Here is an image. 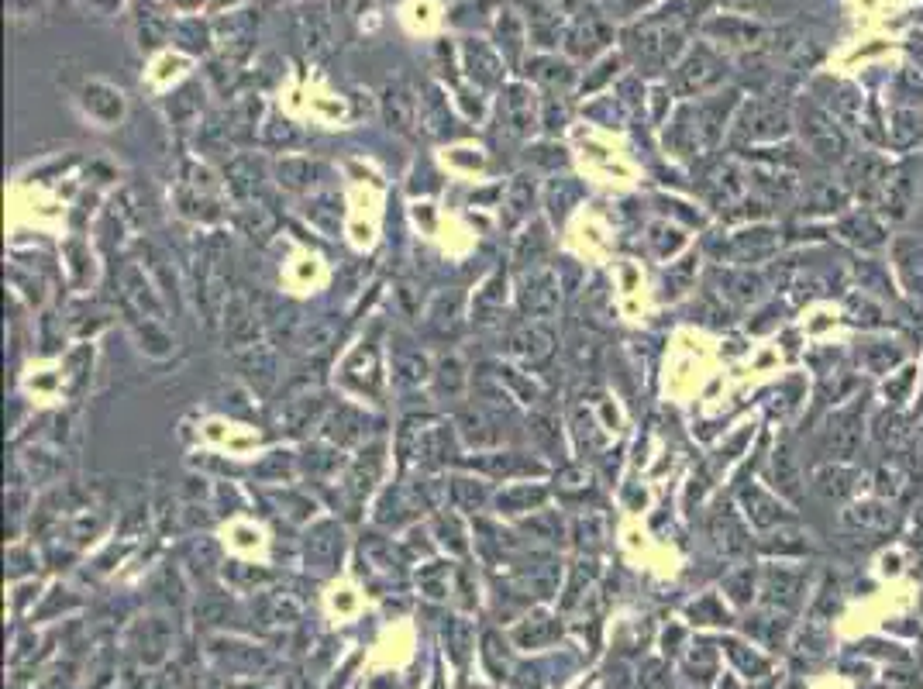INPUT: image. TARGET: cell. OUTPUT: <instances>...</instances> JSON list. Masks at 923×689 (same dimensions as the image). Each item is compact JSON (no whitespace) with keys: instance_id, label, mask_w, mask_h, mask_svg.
<instances>
[{"instance_id":"1","label":"cell","mask_w":923,"mask_h":689,"mask_svg":"<svg viewBox=\"0 0 923 689\" xmlns=\"http://www.w3.org/2000/svg\"><path fill=\"white\" fill-rule=\"evenodd\" d=\"M696 7L689 0H672L665 11L651 14L624 32V56L641 73H662L686 45V28L693 25Z\"/></svg>"},{"instance_id":"2","label":"cell","mask_w":923,"mask_h":689,"mask_svg":"<svg viewBox=\"0 0 923 689\" xmlns=\"http://www.w3.org/2000/svg\"><path fill=\"white\" fill-rule=\"evenodd\" d=\"M731 104H734V94L727 100H700V104H686L676 118H672L669 131H665V149H669L672 156H682V159L703 156V152L717 145Z\"/></svg>"},{"instance_id":"3","label":"cell","mask_w":923,"mask_h":689,"mask_svg":"<svg viewBox=\"0 0 923 689\" xmlns=\"http://www.w3.org/2000/svg\"><path fill=\"white\" fill-rule=\"evenodd\" d=\"M724 76H727V59L717 56L710 45H696V49H689L686 59L676 66L672 90H676L679 97H700L703 90L717 87Z\"/></svg>"},{"instance_id":"4","label":"cell","mask_w":923,"mask_h":689,"mask_svg":"<svg viewBox=\"0 0 923 689\" xmlns=\"http://www.w3.org/2000/svg\"><path fill=\"white\" fill-rule=\"evenodd\" d=\"M517 304H521V314L527 321H548V317L558 314V304H562V283H558V273L552 269H531V273L521 280V290H517Z\"/></svg>"},{"instance_id":"5","label":"cell","mask_w":923,"mask_h":689,"mask_svg":"<svg viewBox=\"0 0 923 689\" xmlns=\"http://www.w3.org/2000/svg\"><path fill=\"white\" fill-rule=\"evenodd\" d=\"M221 321H224V338L231 342V348H248L259 345V331L266 328V311L245 290H235L228 297Z\"/></svg>"},{"instance_id":"6","label":"cell","mask_w":923,"mask_h":689,"mask_svg":"<svg viewBox=\"0 0 923 689\" xmlns=\"http://www.w3.org/2000/svg\"><path fill=\"white\" fill-rule=\"evenodd\" d=\"M538 97L527 83H510L500 90V125L507 128V135L527 138L538 128Z\"/></svg>"},{"instance_id":"7","label":"cell","mask_w":923,"mask_h":689,"mask_svg":"<svg viewBox=\"0 0 923 689\" xmlns=\"http://www.w3.org/2000/svg\"><path fill=\"white\" fill-rule=\"evenodd\" d=\"M197 300L200 311H204V321L214 328L217 317H224V307H228V276H224L217 252H204L197 266Z\"/></svg>"},{"instance_id":"8","label":"cell","mask_w":923,"mask_h":689,"mask_svg":"<svg viewBox=\"0 0 923 689\" xmlns=\"http://www.w3.org/2000/svg\"><path fill=\"white\" fill-rule=\"evenodd\" d=\"M610 42H614V25L596 11H589V14H583V18L572 21L569 35H565V49H569V56H579V59L596 56V52L607 49Z\"/></svg>"},{"instance_id":"9","label":"cell","mask_w":923,"mask_h":689,"mask_svg":"<svg viewBox=\"0 0 923 689\" xmlns=\"http://www.w3.org/2000/svg\"><path fill=\"white\" fill-rule=\"evenodd\" d=\"M293 32H297V42L304 45L307 56H324L335 42V28H331V18L324 7H300L293 14Z\"/></svg>"},{"instance_id":"10","label":"cell","mask_w":923,"mask_h":689,"mask_svg":"<svg viewBox=\"0 0 923 689\" xmlns=\"http://www.w3.org/2000/svg\"><path fill=\"white\" fill-rule=\"evenodd\" d=\"M555 335L552 328H548L545 321H531L524 324V328H517L514 335H510V352L517 355L521 362L527 366H545L548 359L555 355Z\"/></svg>"},{"instance_id":"11","label":"cell","mask_w":923,"mask_h":689,"mask_svg":"<svg viewBox=\"0 0 923 689\" xmlns=\"http://www.w3.org/2000/svg\"><path fill=\"white\" fill-rule=\"evenodd\" d=\"M803 135L810 142V149L817 152L820 159H837L844 152V135L834 128V118L820 107H803Z\"/></svg>"},{"instance_id":"12","label":"cell","mask_w":923,"mask_h":689,"mask_svg":"<svg viewBox=\"0 0 923 689\" xmlns=\"http://www.w3.org/2000/svg\"><path fill=\"white\" fill-rule=\"evenodd\" d=\"M417 107H421V104H417L410 83H403V80L386 83V90H383V118H386V125L397 131V135H414Z\"/></svg>"},{"instance_id":"13","label":"cell","mask_w":923,"mask_h":689,"mask_svg":"<svg viewBox=\"0 0 923 689\" xmlns=\"http://www.w3.org/2000/svg\"><path fill=\"white\" fill-rule=\"evenodd\" d=\"M858 445H862V410L858 407L837 410L831 431H827V452H831V459L837 462L851 459L858 452Z\"/></svg>"},{"instance_id":"14","label":"cell","mask_w":923,"mask_h":689,"mask_svg":"<svg viewBox=\"0 0 923 689\" xmlns=\"http://www.w3.org/2000/svg\"><path fill=\"white\" fill-rule=\"evenodd\" d=\"M224 183H228V190L235 193L238 200L252 204L262 193V183H266V166L255 156H235L224 166Z\"/></svg>"},{"instance_id":"15","label":"cell","mask_w":923,"mask_h":689,"mask_svg":"<svg viewBox=\"0 0 923 689\" xmlns=\"http://www.w3.org/2000/svg\"><path fill=\"white\" fill-rule=\"evenodd\" d=\"M462 59H465V69H469V76L479 83V87L493 90L503 83V59L496 56L486 42H479V38H465L462 45Z\"/></svg>"},{"instance_id":"16","label":"cell","mask_w":923,"mask_h":689,"mask_svg":"<svg viewBox=\"0 0 923 689\" xmlns=\"http://www.w3.org/2000/svg\"><path fill=\"white\" fill-rule=\"evenodd\" d=\"M238 369L245 373V379H252V386L259 393H269L279 379V355L269 345H248L245 352H238Z\"/></svg>"},{"instance_id":"17","label":"cell","mask_w":923,"mask_h":689,"mask_svg":"<svg viewBox=\"0 0 923 689\" xmlns=\"http://www.w3.org/2000/svg\"><path fill=\"white\" fill-rule=\"evenodd\" d=\"M531 4V38L538 45H555L558 42V28H562L565 14L572 11L576 0H527Z\"/></svg>"},{"instance_id":"18","label":"cell","mask_w":923,"mask_h":689,"mask_svg":"<svg viewBox=\"0 0 923 689\" xmlns=\"http://www.w3.org/2000/svg\"><path fill=\"white\" fill-rule=\"evenodd\" d=\"M786 131V114L772 104H751L748 114L738 128H734V142H755V138H779Z\"/></svg>"},{"instance_id":"19","label":"cell","mask_w":923,"mask_h":689,"mask_svg":"<svg viewBox=\"0 0 923 689\" xmlns=\"http://www.w3.org/2000/svg\"><path fill=\"white\" fill-rule=\"evenodd\" d=\"M414 455L421 466H445L448 459L455 455V438H452V428H445V424H431V428H421L414 438Z\"/></svg>"},{"instance_id":"20","label":"cell","mask_w":923,"mask_h":689,"mask_svg":"<svg viewBox=\"0 0 923 689\" xmlns=\"http://www.w3.org/2000/svg\"><path fill=\"white\" fill-rule=\"evenodd\" d=\"M472 469L486 472V476H496V479H514V476H531V472H545L538 459H531V455L524 452H490V455H479V459H472Z\"/></svg>"},{"instance_id":"21","label":"cell","mask_w":923,"mask_h":689,"mask_svg":"<svg viewBox=\"0 0 923 689\" xmlns=\"http://www.w3.org/2000/svg\"><path fill=\"white\" fill-rule=\"evenodd\" d=\"M534 193H538V187H534V176L521 173V176H514V180H510L507 197H503V224H507V228H517L521 221L531 218Z\"/></svg>"},{"instance_id":"22","label":"cell","mask_w":923,"mask_h":689,"mask_svg":"<svg viewBox=\"0 0 923 689\" xmlns=\"http://www.w3.org/2000/svg\"><path fill=\"white\" fill-rule=\"evenodd\" d=\"M366 428H369V417L348 404H341L335 414L324 421V435L335 441V445H355V441H362V435H366Z\"/></svg>"},{"instance_id":"23","label":"cell","mask_w":923,"mask_h":689,"mask_svg":"<svg viewBox=\"0 0 923 689\" xmlns=\"http://www.w3.org/2000/svg\"><path fill=\"white\" fill-rule=\"evenodd\" d=\"M452 111H448V97H441L438 87H424L421 97V128L431 138H448L452 135Z\"/></svg>"},{"instance_id":"24","label":"cell","mask_w":923,"mask_h":689,"mask_svg":"<svg viewBox=\"0 0 923 689\" xmlns=\"http://www.w3.org/2000/svg\"><path fill=\"white\" fill-rule=\"evenodd\" d=\"M552 252V238H548L545 224L534 221L524 235H517L514 242V266L521 269H538L545 262V255Z\"/></svg>"},{"instance_id":"25","label":"cell","mask_w":923,"mask_h":689,"mask_svg":"<svg viewBox=\"0 0 923 689\" xmlns=\"http://www.w3.org/2000/svg\"><path fill=\"white\" fill-rule=\"evenodd\" d=\"M255 25H259V21H255L252 14H228V18L217 25V28H221V35H224V49H228V56L245 59L248 52H252Z\"/></svg>"},{"instance_id":"26","label":"cell","mask_w":923,"mask_h":689,"mask_svg":"<svg viewBox=\"0 0 923 689\" xmlns=\"http://www.w3.org/2000/svg\"><path fill=\"white\" fill-rule=\"evenodd\" d=\"M710 534L724 552H744L748 548V531H744V524L731 507H717V514L710 517Z\"/></svg>"},{"instance_id":"27","label":"cell","mask_w":923,"mask_h":689,"mask_svg":"<svg viewBox=\"0 0 923 689\" xmlns=\"http://www.w3.org/2000/svg\"><path fill=\"white\" fill-rule=\"evenodd\" d=\"M923 245L913 242V238H899L893 245V255H896V269L899 276H903L906 290L910 293H923Z\"/></svg>"},{"instance_id":"28","label":"cell","mask_w":923,"mask_h":689,"mask_svg":"<svg viewBox=\"0 0 923 689\" xmlns=\"http://www.w3.org/2000/svg\"><path fill=\"white\" fill-rule=\"evenodd\" d=\"M459 431L479 448L496 445V441H500V431H496V414H490V407H483V404H479L476 410H462Z\"/></svg>"},{"instance_id":"29","label":"cell","mask_w":923,"mask_h":689,"mask_svg":"<svg viewBox=\"0 0 923 689\" xmlns=\"http://www.w3.org/2000/svg\"><path fill=\"white\" fill-rule=\"evenodd\" d=\"M459 321H462V293H441V297H434V304L428 311L431 335H438V338L455 335Z\"/></svg>"},{"instance_id":"30","label":"cell","mask_w":923,"mask_h":689,"mask_svg":"<svg viewBox=\"0 0 923 689\" xmlns=\"http://www.w3.org/2000/svg\"><path fill=\"white\" fill-rule=\"evenodd\" d=\"M341 528L335 521H321V524H314V528L307 531V559L310 562H321V559H328V562H335L338 555H341Z\"/></svg>"},{"instance_id":"31","label":"cell","mask_w":923,"mask_h":689,"mask_svg":"<svg viewBox=\"0 0 923 689\" xmlns=\"http://www.w3.org/2000/svg\"><path fill=\"white\" fill-rule=\"evenodd\" d=\"M524 38H527L524 21L517 18L514 11H503L500 21H496V45L503 49V59H507L510 66L521 63V56H524Z\"/></svg>"},{"instance_id":"32","label":"cell","mask_w":923,"mask_h":689,"mask_svg":"<svg viewBox=\"0 0 923 689\" xmlns=\"http://www.w3.org/2000/svg\"><path fill=\"white\" fill-rule=\"evenodd\" d=\"M531 76L538 83H545L548 87V94H565V90L572 87V66L565 63V59H555V56H541V59H534L531 66Z\"/></svg>"},{"instance_id":"33","label":"cell","mask_w":923,"mask_h":689,"mask_svg":"<svg viewBox=\"0 0 923 689\" xmlns=\"http://www.w3.org/2000/svg\"><path fill=\"white\" fill-rule=\"evenodd\" d=\"M503 304H507V276L493 273L490 280L476 290V300H472V314L479 321H490V314H500Z\"/></svg>"},{"instance_id":"34","label":"cell","mask_w":923,"mask_h":689,"mask_svg":"<svg viewBox=\"0 0 923 689\" xmlns=\"http://www.w3.org/2000/svg\"><path fill=\"white\" fill-rule=\"evenodd\" d=\"M321 414H324V404H321V397H297V400H290L286 404V410H283V428L286 431H293V435H300L304 428H310V424H317L321 421Z\"/></svg>"},{"instance_id":"35","label":"cell","mask_w":923,"mask_h":689,"mask_svg":"<svg viewBox=\"0 0 923 689\" xmlns=\"http://www.w3.org/2000/svg\"><path fill=\"white\" fill-rule=\"evenodd\" d=\"M338 338V324L331 321V317H321V321H314L304 335L297 338L300 352L307 355V359H321V355L331 352V345H335Z\"/></svg>"},{"instance_id":"36","label":"cell","mask_w":923,"mask_h":689,"mask_svg":"<svg viewBox=\"0 0 923 689\" xmlns=\"http://www.w3.org/2000/svg\"><path fill=\"white\" fill-rule=\"evenodd\" d=\"M744 507H748V517L758 524V528H772V524L786 521V510H782V503H775L769 493L758 490V486H751V490H744Z\"/></svg>"},{"instance_id":"37","label":"cell","mask_w":923,"mask_h":689,"mask_svg":"<svg viewBox=\"0 0 923 689\" xmlns=\"http://www.w3.org/2000/svg\"><path fill=\"white\" fill-rule=\"evenodd\" d=\"M434 386H438V393L441 397H448V400H455V397H462V390H465V366H462V359L459 355H441L438 359V366H434Z\"/></svg>"},{"instance_id":"38","label":"cell","mask_w":923,"mask_h":689,"mask_svg":"<svg viewBox=\"0 0 923 689\" xmlns=\"http://www.w3.org/2000/svg\"><path fill=\"white\" fill-rule=\"evenodd\" d=\"M844 521H848L851 528H862V531H886V528H893L896 514H893V507H886V503H865V507L848 510Z\"/></svg>"},{"instance_id":"39","label":"cell","mask_w":923,"mask_h":689,"mask_svg":"<svg viewBox=\"0 0 923 689\" xmlns=\"http://www.w3.org/2000/svg\"><path fill=\"white\" fill-rule=\"evenodd\" d=\"M317 173H321V166H317V162H310V159H286V162H279V166H276L279 183H283V187H290V190L314 187Z\"/></svg>"},{"instance_id":"40","label":"cell","mask_w":923,"mask_h":689,"mask_svg":"<svg viewBox=\"0 0 923 689\" xmlns=\"http://www.w3.org/2000/svg\"><path fill=\"white\" fill-rule=\"evenodd\" d=\"M169 35H173V25H169L159 11H152V7L149 11H145V7L138 11V45H142V49H159Z\"/></svg>"},{"instance_id":"41","label":"cell","mask_w":923,"mask_h":689,"mask_svg":"<svg viewBox=\"0 0 923 689\" xmlns=\"http://www.w3.org/2000/svg\"><path fill=\"white\" fill-rule=\"evenodd\" d=\"M841 235L848 238V242L862 245V249H875V245H882V228L868 218V214H851V218H844Z\"/></svg>"},{"instance_id":"42","label":"cell","mask_w":923,"mask_h":689,"mask_svg":"<svg viewBox=\"0 0 923 689\" xmlns=\"http://www.w3.org/2000/svg\"><path fill=\"white\" fill-rule=\"evenodd\" d=\"M448 497H452V503L459 510H479L490 500V493H486V486L476 483V479L455 476V479H448Z\"/></svg>"},{"instance_id":"43","label":"cell","mask_w":923,"mask_h":689,"mask_svg":"<svg viewBox=\"0 0 923 689\" xmlns=\"http://www.w3.org/2000/svg\"><path fill=\"white\" fill-rule=\"evenodd\" d=\"M393 373H397V383L403 386H421L428 379V359L421 352H400L393 355Z\"/></svg>"},{"instance_id":"44","label":"cell","mask_w":923,"mask_h":689,"mask_svg":"<svg viewBox=\"0 0 923 689\" xmlns=\"http://www.w3.org/2000/svg\"><path fill=\"white\" fill-rule=\"evenodd\" d=\"M548 493L541 490V486H514V490H503L496 503H500V510H507V514H517V510H531V507H541L545 503Z\"/></svg>"},{"instance_id":"45","label":"cell","mask_w":923,"mask_h":689,"mask_svg":"<svg viewBox=\"0 0 923 689\" xmlns=\"http://www.w3.org/2000/svg\"><path fill=\"white\" fill-rule=\"evenodd\" d=\"M855 472H848L844 466H827V469H820L817 472V490L824 493V497H848L851 490H855Z\"/></svg>"},{"instance_id":"46","label":"cell","mask_w":923,"mask_h":689,"mask_svg":"<svg viewBox=\"0 0 923 689\" xmlns=\"http://www.w3.org/2000/svg\"><path fill=\"white\" fill-rule=\"evenodd\" d=\"M238 224H242V231H245V235H252V238H255V235H259V238H266L269 231H273V224H276V214L269 211L266 204H255V200H252V204H245V207H242V214H238Z\"/></svg>"},{"instance_id":"47","label":"cell","mask_w":923,"mask_h":689,"mask_svg":"<svg viewBox=\"0 0 923 689\" xmlns=\"http://www.w3.org/2000/svg\"><path fill=\"white\" fill-rule=\"evenodd\" d=\"M307 218L324 231V235H335L338 221H341V204L338 197H317L314 204H307Z\"/></svg>"},{"instance_id":"48","label":"cell","mask_w":923,"mask_h":689,"mask_svg":"<svg viewBox=\"0 0 923 689\" xmlns=\"http://www.w3.org/2000/svg\"><path fill=\"white\" fill-rule=\"evenodd\" d=\"M197 94H200V90L190 83V87H183L180 94L169 100V118H173L176 125H190L193 118H200V107H204V104L197 100Z\"/></svg>"},{"instance_id":"49","label":"cell","mask_w":923,"mask_h":689,"mask_svg":"<svg viewBox=\"0 0 923 689\" xmlns=\"http://www.w3.org/2000/svg\"><path fill=\"white\" fill-rule=\"evenodd\" d=\"M173 35L180 38V45L190 52L211 49V32H207V25H200L197 18H186V21H180V25H173Z\"/></svg>"},{"instance_id":"50","label":"cell","mask_w":923,"mask_h":689,"mask_svg":"<svg viewBox=\"0 0 923 689\" xmlns=\"http://www.w3.org/2000/svg\"><path fill=\"white\" fill-rule=\"evenodd\" d=\"M569 121V100L565 94H548L545 104H541V125H545L548 135H558Z\"/></svg>"},{"instance_id":"51","label":"cell","mask_w":923,"mask_h":689,"mask_svg":"<svg viewBox=\"0 0 923 689\" xmlns=\"http://www.w3.org/2000/svg\"><path fill=\"white\" fill-rule=\"evenodd\" d=\"M707 32H720L727 42H751V38L758 35V28L748 25V21H738V18H717L707 25Z\"/></svg>"},{"instance_id":"52","label":"cell","mask_w":923,"mask_h":689,"mask_svg":"<svg viewBox=\"0 0 923 689\" xmlns=\"http://www.w3.org/2000/svg\"><path fill=\"white\" fill-rule=\"evenodd\" d=\"M772 462H775V479L782 483V490L796 493V483H800V476H796V466H793V459H789V448H779V452L772 455Z\"/></svg>"},{"instance_id":"53","label":"cell","mask_w":923,"mask_h":689,"mask_svg":"<svg viewBox=\"0 0 923 689\" xmlns=\"http://www.w3.org/2000/svg\"><path fill=\"white\" fill-rule=\"evenodd\" d=\"M648 242H651V249H655V255H669V252H676L679 245H682V238H679V231L676 228H665V224H655L651 228V235H648Z\"/></svg>"},{"instance_id":"54","label":"cell","mask_w":923,"mask_h":689,"mask_svg":"<svg viewBox=\"0 0 923 689\" xmlns=\"http://www.w3.org/2000/svg\"><path fill=\"white\" fill-rule=\"evenodd\" d=\"M290 472H293L290 452H273L266 466H259V476H273V479H283V476H290Z\"/></svg>"},{"instance_id":"55","label":"cell","mask_w":923,"mask_h":689,"mask_svg":"<svg viewBox=\"0 0 923 689\" xmlns=\"http://www.w3.org/2000/svg\"><path fill=\"white\" fill-rule=\"evenodd\" d=\"M555 273H558V283H562L565 293H576L579 290V280H583V273L572 266V259H558L555 262Z\"/></svg>"},{"instance_id":"56","label":"cell","mask_w":923,"mask_h":689,"mask_svg":"<svg viewBox=\"0 0 923 689\" xmlns=\"http://www.w3.org/2000/svg\"><path fill=\"white\" fill-rule=\"evenodd\" d=\"M434 531L441 534V541H445V545H448V538H452V548H455V552H462V541H459L462 531H459V521H455V517L441 514L438 521H434Z\"/></svg>"},{"instance_id":"57","label":"cell","mask_w":923,"mask_h":689,"mask_svg":"<svg viewBox=\"0 0 923 689\" xmlns=\"http://www.w3.org/2000/svg\"><path fill=\"white\" fill-rule=\"evenodd\" d=\"M266 142L269 145H293L297 142V131L290 128V121H273V128H269V135H266Z\"/></svg>"},{"instance_id":"58","label":"cell","mask_w":923,"mask_h":689,"mask_svg":"<svg viewBox=\"0 0 923 689\" xmlns=\"http://www.w3.org/2000/svg\"><path fill=\"white\" fill-rule=\"evenodd\" d=\"M910 379H913V369H906V376L899 379V383L886 386V397L893 400V404H899V397H903V393H906V386H910Z\"/></svg>"},{"instance_id":"59","label":"cell","mask_w":923,"mask_h":689,"mask_svg":"<svg viewBox=\"0 0 923 689\" xmlns=\"http://www.w3.org/2000/svg\"><path fill=\"white\" fill-rule=\"evenodd\" d=\"M651 0H620V11L624 14H634V11H641V7H648Z\"/></svg>"},{"instance_id":"60","label":"cell","mask_w":923,"mask_h":689,"mask_svg":"<svg viewBox=\"0 0 923 689\" xmlns=\"http://www.w3.org/2000/svg\"><path fill=\"white\" fill-rule=\"evenodd\" d=\"M90 4H97L100 11H118V7L124 4V0H90Z\"/></svg>"},{"instance_id":"61","label":"cell","mask_w":923,"mask_h":689,"mask_svg":"<svg viewBox=\"0 0 923 689\" xmlns=\"http://www.w3.org/2000/svg\"><path fill=\"white\" fill-rule=\"evenodd\" d=\"M173 4H176V7H183V11H193V7H197L200 0H173Z\"/></svg>"},{"instance_id":"62","label":"cell","mask_w":923,"mask_h":689,"mask_svg":"<svg viewBox=\"0 0 923 689\" xmlns=\"http://www.w3.org/2000/svg\"><path fill=\"white\" fill-rule=\"evenodd\" d=\"M224 4H238V0H214V7H217V11H221Z\"/></svg>"}]
</instances>
